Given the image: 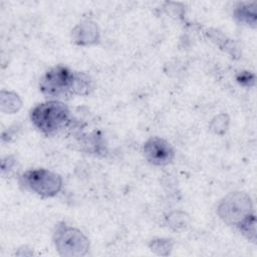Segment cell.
Masks as SVG:
<instances>
[{"mask_svg":"<svg viewBox=\"0 0 257 257\" xmlns=\"http://www.w3.org/2000/svg\"><path fill=\"white\" fill-rule=\"evenodd\" d=\"M235 16L240 22H244L246 24H255L256 22V12L255 5L247 4L241 5L236 11Z\"/></svg>","mask_w":257,"mask_h":257,"instance_id":"9c48e42d","label":"cell"},{"mask_svg":"<svg viewBox=\"0 0 257 257\" xmlns=\"http://www.w3.org/2000/svg\"><path fill=\"white\" fill-rule=\"evenodd\" d=\"M70 111L61 101L49 100L36 105L31 111V120L43 134L51 136L68 123Z\"/></svg>","mask_w":257,"mask_h":257,"instance_id":"7a4b0ae2","label":"cell"},{"mask_svg":"<svg viewBox=\"0 0 257 257\" xmlns=\"http://www.w3.org/2000/svg\"><path fill=\"white\" fill-rule=\"evenodd\" d=\"M218 214L227 224L239 227L253 215L250 198L243 193H232L220 203Z\"/></svg>","mask_w":257,"mask_h":257,"instance_id":"5b68a950","label":"cell"},{"mask_svg":"<svg viewBox=\"0 0 257 257\" xmlns=\"http://www.w3.org/2000/svg\"><path fill=\"white\" fill-rule=\"evenodd\" d=\"M73 40L79 45L93 44L98 40V31L94 23L90 21L77 25L72 32Z\"/></svg>","mask_w":257,"mask_h":257,"instance_id":"52a82bcc","label":"cell"},{"mask_svg":"<svg viewBox=\"0 0 257 257\" xmlns=\"http://www.w3.org/2000/svg\"><path fill=\"white\" fill-rule=\"evenodd\" d=\"M237 79H238V81H239L240 83H242V84H245V83H246L247 85L250 84V81L254 82V76H253L252 74L248 73V72H242V73H240L239 76L237 77Z\"/></svg>","mask_w":257,"mask_h":257,"instance_id":"30bf717a","label":"cell"},{"mask_svg":"<svg viewBox=\"0 0 257 257\" xmlns=\"http://www.w3.org/2000/svg\"><path fill=\"white\" fill-rule=\"evenodd\" d=\"M1 110L6 113L16 112L21 106L19 96L10 91H1Z\"/></svg>","mask_w":257,"mask_h":257,"instance_id":"ba28073f","label":"cell"},{"mask_svg":"<svg viewBox=\"0 0 257 257\" xmlns=\"http://www.w3.org/2000/svg\"><path fill=\"white\" fill-rule=\"evenodd\" d=\"M39 87L47 97L66 98L88 94L93 89V81L84 72L72 71L65 66L57 65L42 76Z\"/></svg>","mask_w":257,"mask_h":257,"instance_id":"6da1fadb","label":"cell"},{"mask_svg":"<svg viewBox=\"0 0 257 257\" xmlns=\"http://www.w3.org/2000/svg\"><path fill=\"white\" fill-rule=\"evenodd\" d=\"M143 152L146 160L156 166L169 165L175 158L172 146L164 139L158 137L147 141Z\"/></svg>","mask_w":257,"mask_h":257,"instance_id":"8992f818","label":"cell"},{"mask_svg":"<svg viewBox=\"0 0 257 257\" xmlns=\"http://www.w3.org/2000/svg\"><path fill=\"white\" fill-rule=\"evenodd\" d=\"M54 243L59 254L67 257L83 256L89 247L88 240L81 231L65 225L57 227Z\"/></svg>","mask_w":257,"mask_h":257,"instance_id":"277c9868","label":"cell"},{"mask_svg":"<svg viewBox=\"0 0 257 257\" xmlns=\"http://www.w3.org/2000/svg\"><path fill=\"white\" fill-rule=\"evenodd\" d=\"M20 184L27 190L41 196L53 197L62 187L59 175L44 169L29 170L20 178Z\"/></svg>","mask_w":257,"mask_h":257,"instance_id":"3957f363","label":"cell"}]
</instances>
